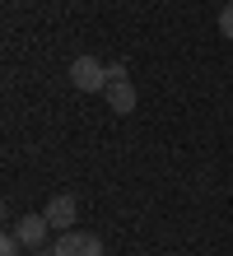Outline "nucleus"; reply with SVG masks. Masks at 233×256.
I'll return each instance as SVG.
<instances>
[{
    "label": "nucleus",
    "instance_id": "obj_3",
    "mask_svg": "<svg viewBox=\"0 0 233 256\" xmlns=\"http://www.w3.org/2000/svg\"><path fill=\"white\" fill-rule=\"evenodd\" d=\"M14 233H19V242H24L28 252H42L52 224H47V214H24V219H14Z\"/></svg>",
    "mask_w": 233,
    "mask_h": 256
},
{
    "label": "nucleus",
    "instance_id": "obj_4",
    "mask_svg": "<svg viewBox=\"0 0 233 256\" xmlns=\"http://www.w3.org/2000/svg\"><path fill=\"white\" fill-rule=\"evenodd\" d=\"M42 214H47V224H52V228H61V233H66L70 224L80 219V205H75V196H52Z\"/></svg>",
    "mask_w": 233,
    "mask_h": 256
},
{
    "label": "nucleus",
    "instance_id": "obj_7",
    "mask_svg": "<svg viewBox=\"0 0 233 256\" xmlns=\"http://www.w3.org/2000/svg\"><path fill=\"white\" fill-rule=\"evenodd\" d=\"M219 33H224V38L233 42V0H228V5L219 10Z\"/></svg>",
    "mask_w": 233,
    "mask_h": 256
},
{
    "label": "nucleus",
    "instance_id": "obj_1",
    "mask_svg": "<svg viewBox=\"0 0 233 256\" xmlns=\"http://www.w3.org/2000/svg\"><path fill=\"white\" fill-rule=\"evenodd\" d=\"M52 256H103V238L84 233V228H66L52 242Z\"/></svg>",
    "mask_w": 233,
    "mask_h": 256
},
{
    "label": "nucleus",
    "instance_id": "obj_2",
    "mask_svg": "<svg viewBox=\"0 0 233 256\" xmlns=\"http://www.w3.org/2000/svg\"><path fill=\"white\" fill-rule=\"evenodd\" d=\"M70 84L80 94H98V88H107V66L93 61V56H75L70 61Z\"/></svg>",
    "mask_w": 233,
    "mask_h": 256
},
{
    "label": "nucleus",
    "instance_id": "obj_6",
    "mask_svg": "<svg viewBox=\"0 0 233 256\" xmlns=\"http://www.w3.org/2000/svg\"><path fill=\"white\" fill-rule=\"evenodd\" d=\"M24 252H28V247L19 242V233H14V228H10L5 238H0V256H24Z\"/></svg>",
    "mask_w": 233,
    "mask_h": 256
},
{
    "label": "nucleus",
    "instance_id": "obj_5",
    "mask_svg": "<svg viewBox=\"0 0 233 256\" xmlns=\"http://www.w3.org/2000/svg\"><path fill=\"white\" fill-rule=\"evenodd\" d=\"M103 94H107V108H112V112H121V116H126V112H135V102H140V94H135V84H131V80H107V88H103Z\"/></svg>",
    "mask_w": 233,
    "mask_h": 256
},
{
    "label": "nucleus",
    "instance_id": "obj_8",
    "mask_svg": "<svg viewBox=\"0 0 233 256\" xmlns=\"http://www.w3.org/2000/svg\"><path fill=\"white\" fill-rule=\"evenodd\" d=\"M24 256H42V252H24Z\"/></svg>",
    "mask_w": 233,
    "mask_h": 256
}]
</instances>
